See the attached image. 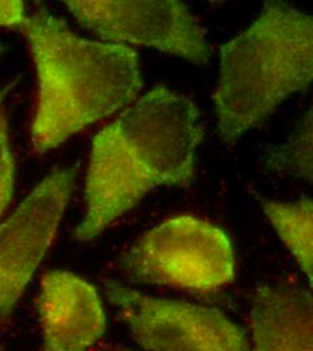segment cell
<instances>
[{
	"label": "cell",
	"instance_id": "obj_10",
	"mask_svg": "<svg viewBox=\"0 0 313 351\" xmlns=\"http://www.w3.org/2000/svg\"><path fill=\"white\" fill-rule=\"evenodd\" d=\"M261 203L268 220L312 285V200L305 197L292 203H279L262 199Z\"/></svg>",
	"mask_w": 313,
	"mask_h": 351
},
{
	"label": "cell",
	"instance_id": "obj_8",
	"mask_svg": "<svg viewBox=\"0 0 313 351\" xmlns=\"http://www.w3.org/2000/svg\"><path fill=\"white\" fill-rule=\"evenodd\" d=\"M37 307L44 351H88L105 332L107 319L96 289L69 271L46 273Z\"/></svg>",
	"mask_w": 313,
	"mask_h": 351
},
{
	"label": "cell",
	"instance_id": "obj_5",
	"mask_svg": "<svg viewBox=\"0 0 313 351\" xmlns=\"http://www.w3.org/2000/svg\"><path fill=\"white\" fill-rule=\"evenodd\" d=\"M104 289L143 350H249L242 328L218 309L146 296L114 281Z\"/></svg>",
	"mask_w": 313,
	"mask_h": 351
},
{
	"label": "cell",
	"instance_id": "obj_6",
	"mask_svg": "<svg viewBox=\"0 0 313 351\" xmlns=\"http://www.w3.org/2000/svg\"><path fill=\"white\" fill-rule=\"evenodd\" d=\"M75 18L110 44L151 46L204 65L211 46L186 4L154 1H66Z\"/></svg>",
	"mask_w": 313,
	"mask_h": 351
},
{
	"label": "cell",
	"instance_id": "obj_4",
	"mask_svg": "<svg viewBox=\"0 0 313 351\" xmlns=\"http://www.w3.org/2000/svg\"><path fill=\"white\" fill-rule=\"evenodd\" d=\"M122 269L138 282L212 292L235 277L229 238L207 220H166L142 235L123 256Z\"/></svg>",
	"mask_w": 313,
	"mask_h": 351
},
{
	"label": "cell",
	"instance_id": "obj_1",
	"mask_svg": "<svg viewBox=\"0 0 313 351\" xmlns=\"http://www.w3.org/2000/svg\"><path fill=\"white\" fill-rule=\"evenodd\" d=\"M203 135L189 97L162 86L142 96L93 139L87 211L75 238L95 239L157 186H189Z\"/></svg>",
	"mask_w": 313,
	"mask_h": 351
},
{
	"label": "cell",
	"instance_id": "obj_7",
	"mask_svg": "<svg viewBox=\"0 0 313 351\" xmlns=\"http://www.w3.org/2000/svg\"><path fill=\"white\" fill-rule=\"evenodd\" d=\"M76 175V168L54 169L0 224V319L10 316L44 260Z\"/></svg>",
	"mask_w": 313,
	"mask_h": 351
},
{
	"label": "cell",
	"instance_id": "obj_13",
	"mask_svg": "<svg viewBox=\"0 0 313 351\" xmlns=\"http://www.w3.org/2000/svg\"><path fill=\"white\" fill-rule=\"evenodd\" d=\"M25 19H26L25 4L22 1L0 0V27L1 26L19 27Z\"/></svg>",
	"mask_w": 313,
	"mask_h": 351
},
{
	"label": "cell",
	"instance_id": "obj_11",
	"mask_svg": "<svg viewBox=\"0 0 313 351\" xmlns=\"http://www.w3.org/2000/svg\"><path fill=\"white\" fill-rule=\"evenodd\" d=\"M266 167L312 181V111L301 119L289 141L268 156Z\"/></svg>",
	"mask_w": 313,
	"mask_h": 351
},
{
	"label": "cell",
	"instance_id": "obj_12",
	"mask_svg": "<svg viewBox=\"0 0 313 351\" xmlns=\"http://www.w3.org/2000/svg\"><path fill=\"white\" fill-rule=\"evenodd\" d=\"M14 192V160L8 143L7 122L0 114V217L7 210Z\"/></svg>",
	"mask_w": 313,
	"mask_h": 351
},
{
	"label": "cell",
	"instance_id": "obj_15",
	"mask_svg": "<svg viewBox=\"0 0 313 351\" xmlns=\"http://www.w3.org/2000/svg\"><path fill=\"white\" fill-rule=\"evenodd\" d=\"M5 51V47L3 46V45L0 44V58H1V56H3V53Z\"/></svg>",
	"mask_w": 313,
	"mask_h": 351
},
{
	"label": "cell",
	"instance_id": "obj_2",
	"mask_svg": "<svg viewBox=\"0 0 313 351\" xmlns=\"http://www.w3.org/2000/svg\"><path fill=\"white\" fill-rule=\"evenodd\" d=\"M19 29L32 47L40 82L32 130L37 153L127 106L140 90L132 47L84 40L46 8L26 16Z\"/></svg>",
	"mask_w": 313,
	"mask_h": 351
},
{
	"label": "cell",
	"instance_id": "obj_9",
	"mask_svg": "<svg viewBox=\"0 0 313 351\" xmlns=\"http://www.w3.org/2000/svg\"><path fill=\"white\" fill-rule=\"evenodd\" d=\"M253 348L247 351H313L312 295L288 285H261L251 299Z\"/></svg>",
	"mask_w": 313,
	"mask_h": 351
},
{
	"label": "cell",
	"instance_id": "obj_3",
	"mask_svg": "<svg viewBox=\"0 0 313 351\" xmlns=\"http://www.w3.org/2000/svg\"><path fill=\"white\" fill-rule=\"evenodd\" d=\"M313 76L312 18L290 4L266 1L257 21L221 49L214 96L222 141L234 143L260 126Z\"/></svg>",
	"mask_w": 313,
	"mask_h": 351
},
{
	"label": "cell",
	"instance_id": "obj_14",
	"mask_svg": "<svg viewBox=\"0 0 313 351\" xmlns=\"http://www.w3.org/2000/svg\"><path fill=\"white\" fill-rule=\"evenodd\" d=\"M16 83H18V80H12V82L8 83L5 87H3L0 89V108H1V104H3L4 97L7 96V93L11 90V88L14 87Z\"/></svg>",
	"mask_w": 313,
	"mask_h": 351
}]
</instances>
